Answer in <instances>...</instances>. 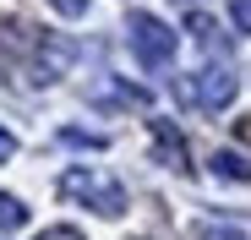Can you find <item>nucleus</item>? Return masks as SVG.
<instances>
[{
	"label": "nucleus",
	"mask_w": 251,
	"mask_h": 240,
	"mask_svg": "<svg viewBox=\"0 0 251 240\" xmlns=\"http://www.w3.org/2000/svg\"><path fill=\"white\" fill-rule=\"evenodd\" d=\"M55 191L71 196V202H82V208H93V213H104V218H120V213H126V186H120L115 175L88 169V164L66 169V175L55 180Z\"/></svg>",
	"instance_id": "1"
},
{
	"label": "nucleus",
	"mask_w": 251,
	"mask_h": 240,
	"mask_svg": "<svg viewBox=\"0 0 251 240\" xmlns=\"http://www.w3.org/2000/svg\"><path fill=\"white\" fill-rule=\"evenodd\" d=\"M131 55L148 66V71H158V66H170L175 60V49H180V38H175V27L170 22H158L153 11H131Z\"/></svg>",
	"instance_id": "2"
},
{
	"label": "nucleus",
	"mask_w": 251,
	"mask_h": 240,
	"mask_svg": "<svg viewBox=\"0 0 251 240\" xmlns=\"http://www.w3.org/2000/svg\"><path fill=\"white\" fill-rule=\"evenodd\" d=\"M175 93H180L191 109H224V104L240 93V76H235L229 66H202V71L180 76V82H175Z\"/></svg>",
	"instance_id": "3"
},
{
	"label": "nucleus",
	"mask_w": 251,
	"mask_h": 240,
	"mask_svg": "<svg viewBox=\"0 0 251 240\" xmlns=\"http://www.w3.org/2000/svg\"><path fill=\"white\" fill-rule=\"evenodd\" d=\"M71 60H76V44H71V38L38 33V66H33V82H55V76H66Z\"/></svg>",
	"instance_id": "4"
},
{
	"label": "nucleus",
	"mask_w": 251,
	"mask_h": 240,
	"mask_svg": "<svg viewBox=\"0 0 251 240\" xmlns=\"http://www.w3.org/2000/svg\"><path fill=\"white\" fill-rule=\"evenodd\" d=\"M148 131H153V158L158 164H170V169H186L191 158H186V137L175 131V120H148Z\"/></svg>",
	"instance_id": "5"
},
{
	"label": "nucleus",
	"mask_w": 251,
	"mask_h": 240,
	"mask_svg": "<svg viewBox=\"0 0 251 240\" xmlns=\"http://www.w3.org/2000/svg\"><path fill=\"white\" fill-rule=\"evenodd\" d=\"M186 33L197 38L202 49H213V55H224V49H229V44H224V27L207 17V11H191V17H186Z\"/></svg>",
	"instance_id": "6"
},
{
	"label": "nucleus",
	"mask_w": 251,
	"mask_h": 240,
	"mask_svg": "<svg viewBox=\"0 0 251 240\" xmlns=\"http://www.w3.org/2000/svg\"><path fill=\"white\" fill-rule=\"evenodd\" d=\"M207 169H213L219 180H235V186H246V180H251V158H246V153H229V147H219L213 158H207Z\"/></svg>",
	"instance_id": "7"
},
{
	"label": "nucleus",
	"mask_w": 251,
	"mask_h": 240,
	"mask_svg": "<svg viewBox=\"0 0 251 240\" xmlns=\"http://www.w3.org/2000/svg\"><path fill=\"white\" fill-rule=\"evenodd\" d=\"M22 224H27V208L17 202V196L0 191V229H22Z\"/></svg>",
	"instance_id": "8"
},
{
	"label": "nucleus",
	"mask_w": 251,
	"mask_h": 240,
	"mask_svg": "<svg viewBox=\"0 0 251 240\" xmlns=\"http://www.w3.org/2000/svg\"><path fill=\"white\" fill-rule=\"evenodd\" d=\"M60 142H66V147H104V137H99V131H76V126H66V131H60Z\"/></svg>",
	"instance_id": "9"
},
{
	"label": "nucleus",
	"mask_w": 251,
	"mask_h": 240,
	"mask_svg": "<svg viewBox=\"0 0 251 240\" xmlns=\"http://www.w3.org/2000/svg\"><path fill=\"white\" fill-rule=\"evenodd\" d=\"M229 22H235V27L251 38V0H229Z\"/></svg>",
	"instance_id": "10"
},
{
	"label": "nucleus",
	"mask_w": 251,
	"mask_h": 240,
	"mask_svg": "<svg viewBox=\"0 0 251 240\" xmlns=\"http://www.w3.org/2000/svg\"><path fill=\"white\" fill-rule=\"evenodd\" d=\"M33 240H82V229H71V224H55V229H38Z\"/></svg>",
	"instance_id": "11"
},
{
	"label": "nucleus",
	"mask_w": 251,
	"mask_h": 240,
	"mask_svg": "<svg viewBox=\"0 0 251 240\" xmlns=\"http://www.w3.org/2000/svg\"><path fill=\"white\" fill-rule=\"evenodd\" d=\"M50 6H55L60 17H82V11H88V0H50Z\"/></svg>",
	"instance_id": "12"
},
{
	"label": "nucleus",
	"mask_w": 251,
	"mask_h": 240,
	"mask_svg": "<svg viewBox=\"0 0 251 240\" xmlns=\"http://www.w3.org/2000/svg\"><path fill=\"white\" fill-rule=\"evenodd\" d=\"M11 153H17V137H11L6 126H0V164H11Z\"/></svg>",
	"instance_id": "13"
},
{
	"label": "nucleus",
	"mask_w": 251,
	"mask_h": 240,
	"mask_svg": "<svg viewBox=\"0 0 251 240\" xmlns=\"http://www.w3.org/2000/svg\"><path fill=\"white\" fill-rule=\"evenodd\" d=\"M17 33H22L17 22H0V49H17Z\"/></svg>",
	"instance_id": "14"
},
{
	"label": "nucleus",
	"mask_w": 251,
	"mask_h": 240,
	"mask_svg": "<svg viewBox=\"0 0 251 240\" xmlns=\"http://www.w3.org/2000/svg\"><path fill=\"white\" fill-rule=\"evenodd\" d=\"M235 137H240V142L251 147V120H235Z\"/></svg>",
	"instance_id": "15"
},
{
	"label": "nucleus",
	"mask_w": 251,
	"mask_h": 240,
	"mask_svg": "<svg viewBox=\"0 0 251 240\" xmlns=\"http://www.w3.org/2000/svg\"><path fill=\"white\" fill-rule=\"evenodd\" d=\"M180 6H186V0H180Z\"/></svg>",
	"instance_id": "16"
}]
</instances>
